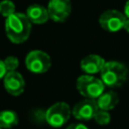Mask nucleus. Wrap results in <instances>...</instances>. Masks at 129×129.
I'll return each instance as SVG.
<instances>
[{
	"mask_svg": "<svg viewBox=\"0 0 129 129\" xmlns=\"http://www.w3.org/2000/svg\"><path fill=\"white\" fill-rule=\"evenodd\" d=\"M5 32L8 39L16 44L27 40L31 32V22L23 13L16 12L5 20Z\"/></svg>",
	"mask_w": 129,
	"mask_h": 129,
	"instance_id": "1",
	"label": "nucleus"
},
{
	"mask_svg": "<svg viewBox=\"0 0 129 129\" xmlns=\"http://www.w3.org/2000/svg\"><path fill=\"white\" fill-rule=\"evenodd\" d=\"M100 74L101 80L105 86L109 88H118L126 81L128 70L123 63L116 60H110L105 63Z\"/></svg>",
	"mask_w": 129,
	"mask_h": 129,
	"instance_id": "2",
	"label": "nucleus"
},
{
	"mask_svg": "<svg viewBox=\"0 0 129 129\" xmlns=\"http://www.w3.org/2000/svg\"><path fill=\"white\" fill-rule=\"evenodd\" d=\"M104 89L102 80L91 75H83L77 80V90L86 99L97 100L104 93Z\"/></svg>",
	"mask_w": 129,
	"mask_h": 129,
	"instance_id": "3",
	"label": "nucleus"
},
{
	"mask_svg": "<svg viewBox=\"0 0 129 129\" xmlns=\"http://www.w3.org/2000/svg\"><path fill=\"white\" fill-rule=\"evenodd\" d=\"M71 114L72 110L69 104L64 102H57L46 110L44 118L48 125L54 128H59L69 121Z\"/></svg>",
	"mask_w": 129,
	"mask_h": 129,
	"instance_id": "4",
	"label": "nucleus"
},
{
	"mask_svg": "<svg viewBox=\"0 0 129 129\" xmlns=\"http://www.w3.org/2000/svg\"><path fill=\"white\" fill-rule=\"evenodd\" d=\"M25 64L28 71L34 74H43L51 67L50 56L42 50H32L25 57Z\"/></svg>",
	"mask_w": 129,
	"mask_h": 129,
	"instance_id": "5",
	"label": "nucleus"
},
{
	"mask_svg": "<svg viewBox=\"0 0 129 129\" xmlns=\"http://www.w3.org/2000/svg\"><path fill=\"white\" fill-rule=\"evenodd\" d=\"M126 16L118 10L109 9L104 11L99 17L100 26L109 32H116L123 28Z\"/></svg>",
	"mask_w": 129,
	"mask_h": 129,
	"instance_id": "6",
	"label": "nucleus"
},
{
	"mask_svg": "<svg viewBox=\"0 0 129 129\" xmlns=\"http://www.w3.org/2000/svg\"><path fill=\"white\" fill-rule=\"evenodd\" d=\"M49 18L54 22H63L70 16L72 4L70 0H49L47 5Z\"/></svg>",
	"mask_w": 129,
	"mask_h": 129,
	"instance_id": "7",
	"label": "nucleus"
},
{
	"mask_svg": "<svg viewBox=\"0 0 129 129\" xmlns=\"http://www.w3.org/2000/svg\"><path fill=\"white\" fill-rule=\"evenodd\" d=\"M98 110H99V107L97 105L96 100L84 99V100L78 102L74 106V108L72 110V114L78 120L88 121V120L94 119Z\"/></svg>",
	"mask_w": 129,
	"mask_h": 129,
	"instance_id": "8",
	"label": "nucleus"
},
{
	"mask_svg": "<svg viewBox=\"0 0 129 129\" xmlns=\"http://www.w3.org/2000/svg\"><path fill=\"white\" fill-rule=\"evenodd\" d=\"M3 83L6 92L12 96L21 95L25 88L24 79L17 71L7 72L3 79Z\"/></svg>",
	"mask_w": 129,
	"mask_h": 129,
	"instance_id": "9",
	"label": "nucleus"
},
{
	"mask_svg": "<svg viewBox=\"0 0 129 129\" xmlns=\"http://www.w3.org/2000/svg\"><path fill=\"white\" fill-rule=\"evenodd\" d=\"M106 61L98 54H89L81 60V69L88 75L101 73Z\"/></svg>",
	"mask_w": 129,
	"mask_h": 129,
	"instance_id": "10",
	"label": "nucleus"
},
{
	"mask_svg": "<svg viewBox=\"0 0 129 129\" xmlns=\"http://www.w3.org/2000/svg\"><path fill=\"white\" fill-rule=\"evenodd\" d=\"M25 15L27 16L29 21L31 23H34V24L45 23L49 18L47 8L43 7L40 4H36V3L35 4H31L27 8Z\"/></svg>",
	"mask_w": 129,
	"mask_h": 129,
	"instance_id": "11",
	"label": "nucleus"
},
{
	"mask_svg": "<svg viewBox=\"0 0 129 129\" xmlns=\"http://www.w3.org/2000/svg\"><path fill=\"white\" fill-rule=\"evenodd\" d=\"M96 101H97V105L100 110L109 112L110 110L114 109L117 106L119 102V97L116 92L107 91V92H104Z\"/></svg>",
	"mask_w": 129,
	"mask_h": 129,
	"instance_id": "12",
	"label": "nucleus"
},
{
	"mask_svg": "<svg viewBox=\"0 0 129 129\" xmlns=\"http://www.w3.org/2000/svg\"><path fill=\"white\" fill-rule=\"evenodd\" d=\"M18 124V115L12 110H4L0 112V128L10 129Z\"/></svg>",
	"mask_w": 129,
	"mask_h": 129,
	"instance_id": "13",
	"label": "nucleus"
},
{
	"mask_svg": "<svg viewBox=\"0 0 129 129\" xmlns=\"http://www.w3.org/2000/svg\"><path fill=\"white\" fill-rule=\"evenodd\" d=\"M15 12V5L11 0H3L0 2V14L6 18L13 15Z\"/></svg>",
	"mask_w": 129,
	"mask_h": 129,
	"instance_id": "14",
	"label": "nucleus"
},
{
	"mask_svg": "<svg viewBox=\"0 0 129 129\" xmlns=\"http://www.w3.org/2000/svg\"><path fill=\"white\" fill-rule=\"evenodd\" d=\"M94 119H95V121H96L99 125L104 126V125H107V124L110 123V121H111V116H110V114H109L108 111H104V110H100V109H99L98 112L96 113Z\"/></svg>",
	"mask_w": 129,
	"mask_h": 129,
	"instance_id": "15",
	"label": "nucleus"
},
{
	"mask_svg": "<svg viewBox=\"0 0 129 129\" xmlns=\"http://www.w3.org/2000/svg\"><path fill=\"white\" fill-rule=\"evenodd\" d=\"M4 64L6 67L7 72H12V71H16V69L19 66V61H18L17 57L10 55L4 59Z\"/></svg>",
	"mask_w": 129,
	"mask_h": 129,
	"instance_id": "16",
	"label": "nucleus"
},
{
	"mask_svg": "<svg viewBox=\"0 0 129 129\" xmlns=\"http://www.w3.org/2000/svg\"><path fill=\"white\" fill-rule=\"evenodd\" d=\"M66 129H89V128L86 125L82 124V123H75V124L69 125Z\"/></svg>",
	"mask_w": 129,
	"mask_h": 129,
	"instance_id": "17",
	"label": "nucleus"
},
{
	"mask_svg": "<svg viewBox=\"0 0 129 129\" xmlns=\"http://www.w3.org/2000/svg\"><path fill=\"white\" fill-rule=\"evenodd\" d=\"M6 74H7V70H6V67L4 64V60L0 59V80L4 79Z\"/></svg>",
	"mask_w": 129,
	"mask_h": 129,
	"instance_id": "18",
	"label": "nucleus"
},
{
	"mask_svg": "<svg viewBox=\"0 0 129 129\" xmlns=\"http://www.w3.org/2000/svg\"><path fill=\"white\" fill-rule=\"evenodd\" d=\"M124 15L126 16V18H129V0L126 1L125 6H124Z\"/></svg>",
	"mask_w": 129,
	"mask_h": 129,
	"instance_id": "19",
	"label": "nucleus"
},
{
	"mask_svg": "<svg viewBox=\"0 0 129 129\" xmlns=\"http://www.w3.org/2000/svg\"><path fill=\"white\" fill-rule=\"evenodd\" d=\"M123 29H125L127 32H129V18H126L124 25H123Z\"/></svg>",
	"mask_w": 129,
	"mask_h": 129,
	"instance_id": "20",
	"label": "nucleus"
},
{
	"mask_svg": "<svg viewBox=\"0 0 129 129\" xmlns=\"http://www.w3.org/2000/svg\"><path fill=\"white\" fill-rule=\"evenodd\" d=\"M0 129H2V128H0Z\"/></svg>",
	"mask_w": 129,
	"mask_h": 129,
	"instance_id": "21",
	"label": "nucleus"
}]
</instances>
